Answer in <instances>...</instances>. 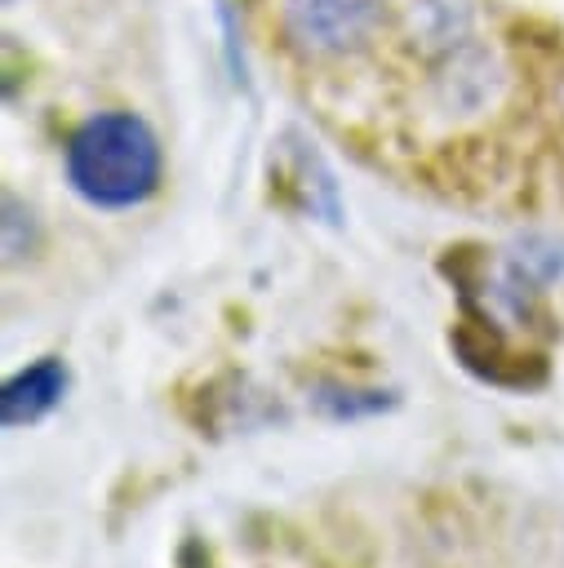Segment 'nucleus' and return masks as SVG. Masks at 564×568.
Listing matches in <instances>:
<instances>
[{"label": "nucleus", "mask_w": 564, "mask_h": 568, "mask_svg": "<svg viewBox=\"0 0 564 568\" xmlns=\"http://www.w3.org/2000/svg\"><path fill=\"white\" fill-rule=\"evenodd\" d=\"M71 191L93 209H133L160 191L164 151L155 129L133 111H93L62 146Z\"/></svg>", "instance_id": "obj_1"}, {"label": "nucleus", "mask_w": 564, "mask_h": 568, "mask_svg": "<svg viewBox=\"0 0 564 568\" xmlns=\"http://www.w3.org/2000/svg\"><path fill=\"white\" fill-rule=\"evenodd\" d=\"M382 18V0H280V31L311 58L346 53Z\"/></svg>", "instance_id": "obj_2"}, {"label": "nucleus", "mask_w": 564, "mask_h": 568, "mask_svg": "<svg viewBox=\"0 0 564 568\" xmlns=\"http://www.w3.org/2000/svg\"><path fill=\"white\" fill-rule=\"evenodd\" d=\"M453 351L462 359V368H471L480 382L489 386H502V390H537L551 368H546V355L537 351H515L497 328L493 320H475L471 311L462 315V324L453 328Z\"/></svg>", "instance_id": "obj_3"}, {"label": "nucleus", "mask_w": 564, "mask_h": 568, "mask_svg": "<svg viewBox=\"0 0 564 568\" xmlns=\"http://www.w3.org/2000/svg\"><path fill=\"white\" fill-rule=\"evenodd\" d=\"M182 417L200 430V435H222L235 426H262L271 417H280V408L262 404V395H244V377L235 373H218L209 382H200V395H182Z\"/></svg>", "instance_id": "obj_4"}, {"label": "nucleus", "mask_w": 564, "mask_h": 568, "mask_svg": "<svg viewBox=\"0 0 564 568\" xmlns=\"http://www.w3.org/2000/svg\"><path fill=\"white\" fill-rule=\"evenodd\" d=\"M67 386H71L67 364L58 355H40L36 364H27L13 377H4V386H0V422L9 430L44 422L67 399Z\"/></svg>", "instance_id": "obj_5"}, {"label": "nucleus", "mask_w": 564, "mask_h": 568, "mask_svg": "<svg viewBox=\"0 0 564 568\" xmlns=\"http://www.w3.org/2000/svg\"><path fill=\"white\" fill-rule=\"evenodd\" d=\"M400 404L395 390H377V386H351L338 377L311 382V408L329 422H364V417H382Z\"/></svg>", "instance_id": "obj_6"}, {"label": "nucleus", "mask_w": 564, "mask_h": 568, "mask_svg": "<svg viewBox=\"0 0 564 568\" xmlns=\"http://www.w3.org/2000/svg\"><path fill=\"white\" fill-rule=\"evenodd\" d=\"M173 568H218V555L204 537H182L173 550Z\"/></svg>", "instance_id": "obj_7"}]
</instances>
